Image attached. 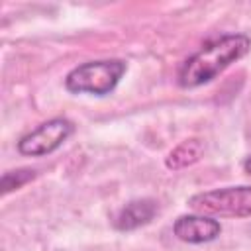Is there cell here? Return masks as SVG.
I'll use <instances>...</instances> for the list:
<instances>
[{"label":"cell","mask_w":251,"mask_h":251,"mask_svg":"<svg viewBox=\"0 0 251 251\" xmlns=\"http://www.w3.org/2000/svg\"><path fill=\"white\" fill-rule=\"evenodd\" d=\"M251 51V39L245 33H224L212 41H206L196 53H192L178 69V84L182 88H198L229 65L237 63Z\"/></svg>","instance_id":"cell-1"},{"label":"cell","mask_w":251,"mask_h":251,"mask_svg":"<svg viewBox=\"0 0 251 251\" xmlns=\"http://www.w3.org/2000/svg\"><path fill=\"white\" fill-rule=\"evenodd\" d=\"M126 71H127V63L124 59L86 61L67 73L65 88L73 94L106 96L116 90Z\"/></svg>","instance_id":"cell-2"},{"label":"cell","mask_w":251,"mask_h":251,"mask_svg":"<svg viewBox=\"0 0 251 251\" xmlns=\"http://www.w3.org/2000/svg\"><path fill=\"white\" fill-rule=\"evenodd\" d=\"M186 204L192 212L212 218H251V186H224L198 192Z\"/></svg>","instance_id":"cell-3"},{"label":"cell","mask_w":251,"mask_h":251,"mask_svg":"<svg viewBox=\"0 0 251 251\" xmlns=\"http://www.w3.org/2000/svg\"><path fill=\"white\" fill-rule=\"evenodd\" d=\"M75 131V126L67 118H51L25 135L20 137L18 141V151L25 157H43L53 151H57Z\"/></svg>","instance_id":"cell-4"},{"label":"cell","mask_w":251,"mask_h":251,"mask_svg":"<svg viewBox=\"0 0 251 251\" xmlns=\"http://www.w3.org/2000/svg\"><path fill=\"white\" fill-rule=\"evenodd\" d=\"M173 233L176 239L190 243V245H200V243H210L222 233V224L220 220L204 214H182L175 220L173 224Z\"/></svg>","instance_id":"cell-5"},{"label":"cell","mask_w":251,"mask_h":251,"mask_svg":"<svg viewBox=\"0 0 251 251\" xmlns=\"http://www.w3.org/2000/svg\"><path fill=\"white\" fill-rule=\"evenodd\" d=\"M159 212V204L153 198H135L124 204L114 216V227L120 231H133L147 226Z\"/></svg>","instance_id":"cell-6"},{"label":"cell","mask_w":251,"mask_h":251,"mask_svg":"<svg viewBox=\"0 0 251 251\" xmlns=\"http://www.w3.org/2000/svg\"><path fill=\"white\" fill-rule=\"evenodd\" d=\"M204 155V143L198 137L192 139H184L182 143H178L165 159L167 169L171 171H180L186 169L190 165H194L196 161H200V157Z\"/></svg>","instance_id":"cell-7"},{"label":"cell","mask_w":251,"mask_h":251,"mask_svg":"<svg viewBox=\"0 0 251 251\" xmlns=\"http://www.w3.org/2000/svg\"><path fill=\"white\" fill-rule=\"evenodd\" d=\"M35 178V171L31 169H20V171H6L2 175V194H8L14 188L24 186L25 182Z\"/></svg>","instance_id":"cell-8"},{"label":"cell","mask_w":251,"mask_h":251,"mask_svg":"<svg viewBox=\"0 0 251 251\" xmlns=\"http://www.w3.org/2000/svg\"><path fill=\"white\" fill-rule=\"evenodd\" d=\"M243 171L251 176V155H247V157L243 159Z\"/></svg>","instance_id":"cell-9"}]
</instances>
